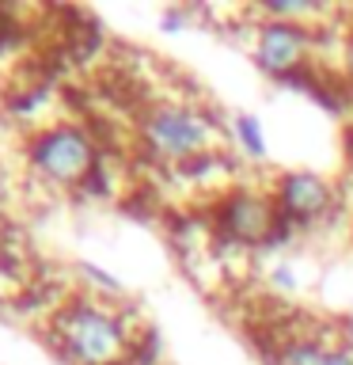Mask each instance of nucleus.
I'll return each mask as SVG.
<instances>
[{"mask_svg":"<svg viewBox=\"0 0 353 365\" xmlns=\"http://www.w3.org/2000/svg\"><path fill=\"white\" fill-rule=\"evenodd\" d=\"M281 202L296 217H312L327 205V187L312 175H289L281 182Z\"/></svg>","mask_w":353,"mask_h":365,"instance_id":"obj_6","label":"nucleus"},{"mask_svg":"<svg viewBox=\"0 0 353 365\" xmlns=\"http://www.w3.org/2000/svg\"><path fill=\"white\" fill-rule=\"evenodd\" d=\"M346 61H349V73H353V42H349V50H346Z\"/></svg>","mask_w":353,"mask_h":365,"instance_id":"obj_9","label":"nucleus"},{"mask_svg":"<svg viewBox=\"0 0 353 365\" xmlns=\"http://www.w3.org/2000/svg\"><path fill=\"white\" fill-rule=\"evenodd\" d=\"M144 133H148V145H152L159 156H190V153H201V148L209 145L213 125H209V118H201L198 110L164 107L148 118Z\"/></svg>","mask_w":353,"mask_h":365,"instance_id":"obj_2","label":"nucleus"},{"mask_svg":"<svg viewBox=\"0 0 353 365\" xmlns=\"http://www.w3.org/2000/svg\"><path fill=\"white\" fill-rule=\"evenodd\" d=\"M304 46H307V38H304L300 27H293V23H270L258 38V61H262V68H270V73H281V68L300 61Z\"/></svg>","mask_w":353,"mask_h":365,"instance_id":"obj_4","label":"nucleus"},{"mask_svg":"<svg viewBox=\"0 0 353 365\" xmlns=\"http://www.w3.org/2000/svg\"><path fill=\"white\" fill-rule=\"evenodd\" d=\"M34 168L46 171L57 182H76L91 168V145L88 137L73 125H57L34 141Z\"/></svg>","mask_w":353,"mask_h":365,"instance_id":"obj_3","label":"nucleus"},{"mask_svg":"<svg viewBox=\"0 0 353 365\" xmlns=\"http://www.w3.org/2000/svg\"><path fill=\"white\" fill-rule=\"evenodd\" d=\"M239 137H243V145H247L255 156H262V153H266V145H262V133H258V122H251V118H239Z\"/></svg>","mask_w":353,"mask_h":365,"instance_id":"obj_8","label":"nucleus"},{"mask_svg":"<svg viewBox=\"0 0 353 365\" xmlns=\"http://www.w3.org/2000/svg\"><path fill=\"white\" fill-rule=\"evenodd\" d=\"M68 358L80 365H110L125 350V327L122 319L99 304H76L57 319Z\"/></svg>","mask_w":353,"mask_h":365,"instance_id":"obj_1","label":"nucleus"},{"mask_svg":"<svg viewBox=\"0 0 353 365\" xmlns=\"http://www.w3.org/2000/svg\"><path fill=\"white\" fill-rule=\"evenodd\" d=\"M281 365H353V354L319 346V342H296V346L285 350Z\"/></svg>","mask_w":353,"mask_h":365,"instance_id":"obj_7","label":"nucleus"},{"mask_svg":"<svg viewBox=\"0 0 353 365\" xmlns=\"http://www.w3.org/2000/svg\"><path fill=\"white\" fill-rule=\"evenodd\" d=\"M224 225L232 228L236 236L255 240L270 228V210L262 198H255V194H236V198L224 205Z\"/></svg>","mask_w":353,"mask_h":365,"instance_id":"obj_5","label":"nucleus"}]
</instances>
